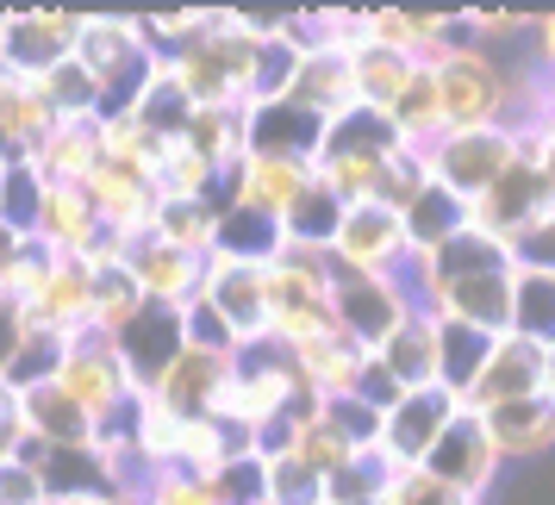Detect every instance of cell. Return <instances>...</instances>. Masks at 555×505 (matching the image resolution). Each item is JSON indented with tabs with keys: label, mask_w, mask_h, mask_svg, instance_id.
Here are the masks:
<instances>
[{
	"label": "cell",
	"mask_w": 555,
	"mask_h": 505,
	"mask_svg": "<svg viewBox=\"0 0 555 505\" xmlns=\"http://www.w3.org/2000/svg\"><path fill=\"white\" fill-rule=\"evenodd\" d=\"M250 56H256V31H244L237 13H206L201 31H188L181 51L169 56V76L181 81V94L194 106H244Z\"/></svg>",
	"instance_id": "6da1fadb"
},
{
	"label": "cell",
	"mask_w": 555,
	"mask_h": 505,
	"mask_svg": "<svg viewBox=\"0 0 555 505\" xmlns=\"http://www.w3.org/2000/svg\"><path fill=\"white\" fill-rule=\"evenodd\" d=\"M325 300H331V325L344 331L356 350H380L387 331L412 312L400 275H362L337 256H331V275H325Z\"/></svg>",
	"instance_id": "7a4b0ae2"
},
{
	"label": "cell",
	"mask_w": 555,
	"mask_h": 505,
	"mask_svg": "<svg viewBox=\"0 0 555 505\" xmlns=\"http://www.w3.org/2000/svg\"><path fill=\"white\" fill-rule=\"evenodd\" d=\"M518 144V156H512V169H505L487 194H480L475 206H468V225L480 231V237H493V244H518L525 231H537L543 219H550V200H543V176H537V144L543 138H512Z\"/></svg>",
	"instance_id": "3957f363"
},
{
	"label": "cell",
	"mask_w": 555,
	"mask_h": 505,
	"mask_svg": "<svg viewBox=\"0 0 555 505\" xmlns=\"http://www.w3.org/2000/svg\"><path fill=\"white\" fill-rule=\"evenodd\" d=\"M437 76V113H443V131H487L500 126L505 113V69L480 51H455L430 63Z\"/></svg>",
	"instance_id": "277c9868"
},
{
	"label": "cell",
	"mask_w": 555,
	"mask_h": 505,
	"mask_svg": "<svg viewBox=\"0 0 555 505\" xmlns=\"http://www.w3.org/2000/svg\"><path fill=\"white\" fill-rule=\"evenodd\" d=\"M512 156H518V144H512V131H500V126H487V131H443V138L425 151V176L437 181V187H450L455 200L475 206L480 194L512 169Z\"/></svg>",
	"instance_id": "5b68a950"
},
{
	"label": "cell",
	"mask_w": 555,
	"mask_h": 505,
	"mask_svg": "<svg viewBox=\"0 0 555 505\" xmlns=\"http://www.w3.org/2000/svg\"><path fill=\"white\" fill-rule=\"evenodd\" d=\"M56 387L69 393V400L101 425V418H113L119 405L138 393L126 380V362H119V350H113V337L94 325H81L69 344H63V368H56Z\"/></svg>",
	"instance_id": "8992f818"
},
{
	"label": "cell",
	"mask_w": 555,
	"mask_h": 505,
	"mask_svg": "<svg viewBox=\"0 0 555 505\" xmlns=\"http://www.w3.org/2000/svg\"><path fill=\"white\" fill-rule=\"evenodd\" d=\"M76 31L81 13H0V76L13 81H38L51 76L63 56H76Z\"/></svg>",
	"instance_id": "52a82bcc"
},
{
	"label": "cell",
	"mask_w": 555,
	"mask_h": 505,
	"mask_svg": "<svg viewBox=\"0 0 555 505\" xmlns=\"http://www.w3.org/2000/svg\"><path fill=\"white\" fill-rule=\"evenodd\" d=\"M418 468H425L430 480L455 487V493H468V500H487V487H493V475H500V455H493V443H487L480 418L462 405V412L450 418V430L425 450Z\"/></svg>",
	"instance_id": "ba28073f"
},
{
	"label": "cell",
	"mask_w": 555,
	"mask_h": 505,
	"mask_svg": "<svg viewBox=\"0 0 555 505\" xmlns=\"http://www.w3.org/2000/svg\"><path fill=\"white\" fill-rule=\"evenodd\" d=\"M331 256L350 262L362 275H400L405 281V231H400V212L362 200V206H344V225L331 237Z\"/></svg>",
	"instance_id": "9c48e42d"
},
{
	"label": "cell",
	"mask_w": 555,
	"mask_h": 505,
	"mask_svg": "<svg viewBox=\"0 0 555 505\" xmlns=\"http://www.w3.org/2000/svg\"><path fill=\"white\" fill-rule=\"evenodd\" d=\"M462 412V400L455 393H443V387H412L387 418H380V443L375 450L393 462V468H418L425 462V450L450 430V418Z\"/></svg>",
	"instance_id": "30bf717a"
},
{
	"label": "cell",
	"mask_w": 555,
	"mask_h": 505,
	"mask_svg": "<svg viewBox=\"0 0 555 505\" xmlns=\"http://www.w3.org/2000/svg\"><path fill=\"white\" fill-rule=\"evenodd\" d=\"M113 350H119V362H126L131 387H138V393H151L156 375H163V368L188 350V344H181V312H176V306L144 300L126 325L113 331Z\"/></svg>",
	"instance_id": "8fae6325"
},
{
	"label": "cell",
	"mask_w": 555,
	"mask_h": 505,
	"mask_svg": "<svg viewBox=\"0 0 555 505\" xmlns=\"http://www.w3.org/2000/svg\"><path fill=\"white\" fill-rule=\"evenodd\" d=\"M119 262L131 269V281H138V294L156 306H188L194 294H201V281H206V256H188L176 250V244H163V237H131L126 250H119Z\"/></svg>",
	"instance_id": "7c38bea8"
},
{
	"label": "cell",
	"mask_w": 555,
	"mask_h": 505,
	"mask_svg": "<svg viewBox=\"0 0 555 505\" xmlns=\"http://www.w3.org/2000/svg\"><path fill=\"white\" fill-rule=\"evenodd\" d=\"M231 362H219V355H201V350H181L163 375H156L151 387V405L156 412H169V418H212V405H219V387H225Z\"/></svg>",
	"instance_id": "4fadbf2b"
},
{
	"label": "cell",
	"mask_w": 555,
	"mask_h": 505,
	"mask_svg": "<svg viewBox=\"0 0 555 505\" xmlns=\"http://www.w3.org/2000/svg\"><path fill=\"white\" fill-rule=\"evenodd\" d=\"M319 138H325V119L300 113L294 101L244 106V156H294V163H312L319 156Z\"/></svg>",
	"instance_id": "5bb4252c"
},
{
	"label": "cell",
	"mask_w": 555,
	"mask_h": 505,
	"mask_svg": "<svg viewBox=\"0 0 555 505\" xmlns=\"http://www.w3.org/2000/svg\"><path fill=\"white\" fill-rule=\"evenodd\" d=\"M525 393H543V350L525 344V337H493L487 350V368L475 375L468 387V412H487V405H505V400H525Z\"/></svg>",
	"instance_id": "9a60e30c"
},
{
	"label": "cell",
	"mask_w": 555,
	"mask_h": 505,
	"mask_svg": "<svg viewBox=\"0 0 555 505\" xmlns=\"http://www.w3.org/2000/svg\"><path fill=\"white\" fill-rule=\"evenodd\" d=\"M512 275H518V269H487V275L450 281L425 312L455 319V325H475V331H487V337H505V331H512Z\"/></svg>",
	"instance_id": "2e32d148"
},
{
	"label": "cell",
	"mask_w": 555,
	"mask_h": 505,
	"mask_svg": "<svg viewBox=\"0 0 555 505\" xmlns=\"http://www.w3.org/2000/svg\"><path fill=\"white\" fill-rule=\"evenodd\" d=\"M475 418H480V430H487V443H493L500 462H512V455H543L555 443V400L550 393H525V400L487 405Z\"/></svg>",
	"instance_id": "e0dca14e"
},
{
	"label": "cell",
	"mask_w": 555,
	"mask_h": 505,
	"mask_svg": "<svg viewBox=\"0 0 555 505\" xmlns=\"http://www.w3.org/2000/svg\"><path fill=\"white\" fill-rule=\"evenodd\" d=\"M350 56L356 51H331V44L306 51L300 69H294V81H287V101L300 106V113H312V119H325V126L337 119V113H350V106H356Z\"/></svg>",
	"instance_id": "ac0fdd59"
},
{
	"label": "cell",
	"mask_w": 555,
	"mask_h": 505,
	"mask_svg": "<svg viewBox=\"0 0 555 505\" xmlns=\"http://www.w3.org/2000/svg\"><path fill=\"white\" fill-rule=\"evenodd\" d=\"M63 126L44 94L31 81H13L0 76V163H31V156L51 144V131Z\"/></svg>",
	"instance_id": "d6986e66"
},
{
	"label": "cell",
	"mask_w": 555,
	"mask_h": 505,
	"mask_svg": "<svg viewBox=\"0 0 555 505\" xmlns=\"http://www.w3.org/2000/svg\"><path fill=\"white\" fill-rule=\"evenodd\" d=\"M13 400H20V430H26L31 443H44V450H81V443H94V418L56 380L31 387V393H13Z\"/></svg>",
	"instance_id": "ffe728a7"
},
{
	"label": "cell",
	"mask_w": 555,
	"mask_h": 505,
	"mask_svg": "<svg viewBox=\"0 0 555 505\" xmlns=\"http://www.w3.org/2000/svg\"><path fill=\"white\" fill-rule=\"evenodd\" d=\"M369 355L400 380L405 393H412V387H437V319H430L425 306H412L400 325L387 331V344L369 350Z\"/></svg>",
	"instance_id": "44dd1931"
},
{
	"label": "cell",
	"mask_w": 555,
	"mask_h": 505,
	"mask_svg": "<svg viewBox=\"0 0 555 505\" xmlns=\"http://www.w3.org/2000/svg\"><path fill=\"white\" fill-rule=\"evenodd\" d=\"M201 300L212 306L237 337H262V269H244V262H219V256H206Z\"/></svg>",
	"instance_id": "7402d4cb"
},
{
	"label": "cell",
	"mask_w": 555,
	"mask_h": 505,
	"mask_svg": "<svg viewBox=\"0 0 555 505\" xmlns=\"http://www.w3.org/2000/svg\"><path fill=\"white\" fill-rule=\"evenodd\" d=\"M212 256L219 262H244V269H269L281 256V219L262 206H231L212 219Z\"/></svg>",
	"instance_id": "603a6c76"
},
{
	"label": "cell",
	"mask_w": 555,
	"mask_h": 505,
	"mask_svg": "<svg viewBox=\"0 0 555 505\" xmlns=\"http://www.w3.org/2000/svg\"><path fill=\"white\" fill-rule=\"evenodd\" d=\"M101 156H106V131L94 119H63L51 131V144L31 156V169L51 181V187H81V181L94 176Z\"/></svg>",
	"instance_id": "cb8c5ba5"
},
{
	"label": "cell",
	"mask_w": 555,
	"mask_h": 505,
	"mask_svg": "<svg viewBox=\"0 0 555 505\" xmlns=\"http://www.w3.org/2000/svg\"><path fill=\"white\" fill-rule=\"evenodd\" d=\"M400 231H405V262H412V256L437 250L443 237H455V231H468V200H455L450 187H437V181H425V187L412 194V206L400 212Z\"/></svg>",
	"instance_id": "d4e9b609"
},
{
	"label": "cell",
	"mask_w": 555,
	"mask_h": 505,
	"mask_svg": "<svg viewBox=\"0 0 555 505\" xmlns=\"http://www.w3.org/2000/svg\"><path fill=\"white\" fill-rule=\"evenodd\" d=\"M138 56H151L144 44H138V26L131 20H113V13H81V31H76V63L88 69V76H119L126 63H138Z\"/></svg>",
	"instance_id": "484cf974"
},
{
	"label": "cell",
	"mask_w": 555,
	"mask_h": 505,
	"mask_svg": "<svg viewBox=\"0 0 555 505\" xmlns=\"http://www.w3.org/2000/svg\"><path fill=\"white\" fill-rule=\"evenodd\" d=\"M400 131L387 126V113L375 106H350V113H337L319 138V156H362V163H387V156H400Z\"/></svg>",
	"instance_id": "4316f807"
},
{
	"label": "cell",
	"mask_w": 555,
	"mask_h": 505,
	"mask_svg": "<svg viewBox=\"0 0 555 505\" xmlns=\"http://www.w3.org/2000/svg\"><path fill=\"white\" fill-rule=\"evenodd\" d=\"M181 151L201 156L206 169H237L244 163V106H194V119L181 131Z\"/></svg>",
	"instance_id": "83f0119b"
},
{
	"label": "cell",
	"mask_w": 555,
	"mask_h": 505,
	"mask_svg": "<svg viewBox=\"0 0 555 505\" xmlns=\"http://www.w3.org/2000/svg\"><path fill=\"white\" fill-rule=\"evenodd\" d=\"M337 225H344V200L331 194L325 181H306L300 194L281 206V244H300V250H331Z\"/></svg>",
	"instance_id": "f1b7e54d"
},
{
	"label": "cell",
	"mask_w": 555,
	"mask_h": 505,
	"mask_svg": "<svg viewBox=\"0 0 555 505\" xmlns=\"http://www.w3.org/2000/svg\"><path fill=\"white\" fill-rule=\"evenodd\" d=\"M437 319V312H430ZM487 350H493V337L475 325H455V319H437V387L455 393V400H468V387L475 375L487 368Z\"/></svg>",
	"instance_id": "f546056e"
},
{
	"label": "cell",
	"mask_w": 555,
	"mask_h": 505,
	"mask_svg": "<svg viewBox=\"0 0 555 505\" xmlns=\"http://www.w3.org/2000/svg\"><path fill=\"white\" fill-rule=\"evenodd\" d=\"M306 181H312V163H294V156H244L237 163V200L244 206H262V212H275L300 194Z\"/></svg>",
	"instance_id": "4dcf8cb0"
},
{
	"label": "cell",
	"mask_w": 555,
	"mask_h": 505,
	"mask_svg": "<svg viewBox=\"0 0 555 505\" xmlns=\"http://www.w3.org/2000/svg\"><path fill=\"white\" fill-rule=\"evenodd\" d=\"M505 337L555 350V275H543V269H518L512 275V331Z\"/></svg>",
	"instance_id": "1f68e13d"
},
{
	"label": "cell",
	"mask_w": 555,
	"mask_h": 505,
	"mask_svg": "<svg viewBox=\"0 0 555 505\" xmlns=\"http://www.w3.org/2000/svg\"><path fill=\"white\" fill-rule=\"evenodd\" d=\"M138 306H144V294H138V281H131V269L119 262V256L88 262V325L113 337V331L126 325Z\"/></svg>",
	"instance_id": "d6a6232c"
},
{
	"label": "cell",
	"mask_w": 555,
	"mask_h": 505,
	"mask_svg": "<svg viewBox=\"0 0 555 505\" xmlns=\"http://www.w3.org/2000/svg\"><path fill=\"white\" fill-rule=\"evenodd\" d=\"M188 119H194V101L181 94V81L169 76V69H156L151 88H144V94H138V106H131L126 126H138L144 138H156V144H181Z\"/></svg>",
	"instance_id": "836d02e7"
},
{
	"label": "cell",
	"mask_w": 555,
	"mask_h": 505,
	"mask_svg": "<svg viewBox=\"0 0 555 505\" xmlns=\"http://www.w3.org/2000/svg\"><path fill=\"white\" fill-rule=\"evenodd\" d=\"M151 237H163V244H176V250H188V256H212V206L163 194L156 212H151Z\"/></svg>",
	"instance_id": "e575fe53"
},
{
	"label": "cell",
	"mask_w": 555,
	"mask_h": 505,
	"mask_svg": "<svg viewBox=\"0 0 555 505\" xmlns=\"http://www.w3.org/2000/svg\"><path fill=\"white\" fill-rule=\"evenodd\" d=\"M393 475H400V468H393V462H387V455L369 443V450H356L350 462L337 468V475L319 480V493H325V505H362V500H380Z\"/></svg>",
	"instance_id": "d590c367"
},
{
	"label": "cell",
	"mask_w": 555,
	"mask_h": 505,
	"mask_svg": "<svg viewBox=\"0 0 555 505\" xmlns=\"http://www.w3.org/2000/svg\"><path fill=\"white\" fill-rule=\"evenodd\" d=\"M63 344H69V337L26 325V337H20V350H13V362H7L0 387H7V393H31V387L56 380V368H63Z\"/></svg>",
	"instance_id": "8d00e7d4"
},
{
	"label": "cell",
	"mask_w": 555,
	"mask_h": 505,
	"mask_svg": "<svg viewBox=\"0 0 555 505\" xmlns=\"http://www.w3.org/2000/svg\"><path fill=\"white\" fill-rule=\"evenodd\" d=\"M350 76H356V106H375V113H387V101L405 88V76H412V56H393L380 51V44H362V51L350 56Z\"/></svg>",
	"instance_id": "74e56055"
},
{
	"label": "cell",
	"mask_w": 555,
	"mask_h": 505,
	"mask_svg": "<svg viewBox=\"0 0 555 505\" xmlns=\"http://www.w3.org/2000/svg\"><path fill=\"white\" fill-rule=\"evenodd\" d=\"M44 194H51V181L38 176L31 163H7V181H0V225L20 231V237H38Z\"/></svg>",
	"instance_id": "f35d334b"
},
{
	"label": "cell",
	"mask_w": 555,
	"mask_h": 505,
	"mask_svg": "<svg viewBox=\"0 0 555 505\" xmlns=\"http://www.w3.org/2000/svg\"><path fill=\"white\" fill-rule=\"evenodd\" d=\"M300 69V51H287L275 31L256 38V56H250V81H244V106H262V101H287V81Z\"/></svg>",
	"instance_id": "ab89813d"
},
{
	"label": "cell",
	"mask_w": 555,
	"mask_h": 505,
	"mask_svg": "<svg viewBox=\"0 0 555 505\" xmlns=\"http://www.w3.org/2000/svg\"><path fill=\"white\" fill-rule=\"evenodd\" d=\"M31 88L44 94V106H51L56 119H94V76L81 69L76 56H63L51 76H38Z\"/></svg>",
	"instance_id": "60d3db41"
},
{
	"label": "cell",
	"mask_w": 555,
	"mask_h": 505,
	"mask_svg": "<svg viewBox=\"0 0 555 505\" xmlns=\"http://www.w3.org/2000/svg\"><path fill=\"white\" fill-rule=\"evenodd\" d=\"M56 275V250L51 244H38V237H26L20 244V256L7 262V275H0V300H13L20 312H26L38 294H44V281Z\"/></svg>",
	"instance_id": "b9f144b4"
},
{
	"label": "cell",
	"mask_w": 555,
	"mask_h": 505,
	"mask_svg": "<svg viewBox=\"0 0 555 505\" xmlns=\"http://www.w3.org/2000/svg\"><path fill=\"white\" fill-rule=\"evenodd\" d=\"M212 500L219 505H269V462L262 455H231L212 468Z\"/></svg>",
	"instance_id": "7bdbcfd3"
},
{
	"label": "cell",
	"mask_w": 555,
	"mask_h": 505,
	"mask_svg": "<svg viewBox=\"0 0 555 505\" xmlns=\"http://www.w3.org/2000/svg\"><path fill=\"white\" fill-rule=\"evenodd\" d=\"M181 344H188V350H201V355H219V362H231L244 337H237V331H231L225 319H219V312H212L201 294H194V300L181 306Z\"/></svg>",
	"instance_id": "ee69618b"
},
{
	"label": "cell",
	"mask_w": 555,
	"mask_h": 505,
	"mask_svg": "<svg viewBox=\"0 0 555 505\" xmlns=\"http://www.w3.org/2000/svg\"><path fill=\"white\" fill-rule=\"evenodd\" d=\"M287 455H294L300 468H312V475L325 480V475H337V468H344V462H350L356 450H350V443H344V437H337V430L325 425V418H306V425L294 430Z\"/></svg>",
	"instance_id": "f6af8a7d"
},
{
	"label": "cell",
	"mask_w": 555,
	"mask_h": 505,
	"mask_svg": "<svg viewBox=\"0 0 555 505\" xmlns=\"http://www.w3.org/2000/svg\"><path fill=\"white\" fill-rule=\"evenodd\" d=\"M425 151H400V156H387V169H380L375 181V206H387V212H405L412 206V194L425 187Z\"/></svg>",
	"instance_id": "bcb514c9"
},
{
	"label": "cell",
	"mask_w": 555,
	"mask_h": 505,
	"mask_svg": "<svg viewBox=\"0 0 555 505\" xmlns=\"http://www.w3.org/2000/svg\"><path fill=\"white\" fill-rule=\"evenodd\" d=\"M380 505H480V500L455 493V487H443V480H430L425 468H400V475L387 480Z\"/></svg>",
	"instance_id": "7dc6e473"
},
{
	"label": "cell",
	"mask_w": 555,
	"mask_h": 505,
	"mask_svg": "<svg viewBox=\"0 0 555 505\" xmlns=\"http://www.w3.org/2000/svg\"><path fill=\"white\" fill-rule=\"evenodd\" d=\"M144 505H219L212 500V480L201 475H181V468H156L151 480H144V493H138Z\"/></svg>",
	"instance_id": "c3c4849f"
},
{
	"label": "cell",
	"mask_w": 555,
	"mask_h": 505,
	"mask_svg": "<svg viewBox=\"0 0 555 505\" xmlns=\"http://www.w3.org/2000/svg\"><path fill=\"white\" fill-rule=\"evenodd\" d=\"M269 505H325L319 475L300 468L294 455H275V462H269Z\"/></svg>",
	"instance_id": "681fc988"
},
{
	"label": "cell",
	"mask_w": 555,
	"mask_h": 505,
	"mask_svg": "<svg viewBox=\"0 0 555 505\" xmlns=\"http://www.w3.org/2000/svg\"><path fill=\"white\" fill-rule=\"evenodd\" d=\"M350 400H356V405H369L375 418H387V412L405 400V387L387 375V368H380L375 355H362V362H356V380H350Z\"/></svg>",
	"instance_id": "f907efd6"
},
{
	"label": "cell",
	"mask_w": 555,
	"mask_h": 505,
	"mask_svg": "<svg viewBox=\"0 0 555 505\" xmlns=\"http://www.w3.org/2000/svg\"><path fill=\"white\" fill-rule=\"evenodd\" d=\"M319 418H325V425L337 430L350 450H369V443H380V418L369 412V405H356L350 393H344V400H325V405H319Z\"/></svg>",
	"instance_id": "816d5d0a"
},
{
	"label": "cell",
	"mask_w": 555,
	"mask_h": 505,
	"mask_svg": "<svg viewBox=\"0 0 555 505\" xmlns=\"http://www.w3.org/2000/svg\"><path fill=\"white\" fill-rule=\"evenodd\" d=\"M512 269H543V275H555V219H543L537 231H525L512 244Z\"/></svg>",
	"instance_id": "f5cc1de1"
},
{
	"label": "cell",
	"mask_w": 555,
	"mask_h": 505,
	"mask_svg": "<svg viewBox=\"0 0 555 505\" xmlns=\"http://www.w3.org/2000/svg\"><path fill=\"white\" fill-rule=\"evenodd\" d=\"M0 505H44L38 468H26L20 455H7V462H0Z\"/></svg>",
	"instance_id": "db71d44e"
},
{
	"label": "cell",
	"mask_w": 555,
	"mask_h": 505,
	"mask_svg": "<svg viewBox=\"0 0 555 505\" xmlns=\"http://www.w3.org/2000/svg\"><path fill=\"white\" fill-rule=\"evenodd\" d=\"M525 31H530V63L555 81V13H550V20H530Z\"/></svg>",
	"instance_id": "11a10c76"
},
{
	"label": "cell",
	"mask_w": 555,
	"mask_h": 505,
	"mask_svg": "<svg viewBox=\"0 0 555 505\" xmlns=\"http://www.w3.org/2000/svg\"><path fill=\"white\" fill-rule=\"evenodd\" d=\"M20 337H26V312L13 300H0V375H7V362H13V350H20Z\"/></svg>",
	"instance_id": "9f6ffc18"
},
{
	"label": "cell",
	"mask_w": 555,
	"mask_h": 505,
	"mask_svg": "<svg viewBox=\"0 0 555 505\" xmlns=\"http://www.w3.org/2000/svg\"><path fill=\"white\" fill-rule=\"evenodd\" d=\"M20 443H26V430H20V400H13V393L0 387V462L20 450Z\"/></svg>",
	"instance_id": "6f0895ef"
},
{
	"label": "cell",
	"mask_w": 555,
	"mask_h": 505,
	"mask_svg": "<svg viewBox=\"0 0 555 505\" xmlns=\"http://www.w3.org/2000/svg\"><path fill=\"white\" fill-rule=\"evenodd\" d=\"M537 176H543V200L555 219V131H543V144H537Z\"/></svg>",
	"instance_id": "680465c9"
},
{
	"label": "cell",
	"mask_w": 555,
	"mask_h": 505,
	"mask_svg": "<svg viewBox=\"0 0 555 505\" xmlns=\"http://www.w3.org/2000/svg\"><path fill=\"white\" fill-rule=\"evenodd\" d=\"M20 244H26V237H20V231H7V225H0V275H7V262H13V256H20Z\"/></svg>",
	"instance_id": "91938a15"
},
{
	"label": "cell",
	"mask_w": 555,
	"mask_h": 505,
	"mask_svg": "<svg viewBox=\"0 0 555 505\" xmlns=\"http://www.w3.org/2000/svg\"><path fill=\"white\" fill-rule=\"evenodd\" d=\"M543 393L555 400V350H543Z\"/></svg>",
	"instance_id": "94428289"
},
{
	"label": "cell",
	"mask_w": 555,
	"mask_h": 505,
	"mask_svg": "<svg viewBox=\"0 0 555 505\" xmlns=\"http://www.w3.org/2000/svg\"><path fill=\"white\" fill-rule=\"evenodd\" d=\"M113 505H144V500H113Z\"/></svg>",
	"instance_id": "6125c7cd"
},
{
	"label": "cell",
	"mask_w": 555,
	"mask_h": 505,
	"mask_svg": "<svg viewBox=\"0 0 555 505\" xmlns=\"http://www.w3.org/2000/svg\"><path fill=\"white\" fill-rule=\"evenodd\" d=\"M0 181H7V163H0Z\"/></svg>",
	"instance_id": "be15d7a7"
},
{
	"label": "cell",
	"mask_w": 555,
	"mask_h": 505,
	"mask_svg": "<svg viewBox=\"0 0 555 505\" xmlns=\"http://www.w3.org/2000/svg\"><path fill=\"white\" fill-rule=\"evenodd\" d=\"M362 505H380V500H362Z\"/></svg>",
	"instance_id": "e7e4bbea"
}]
</instances>
